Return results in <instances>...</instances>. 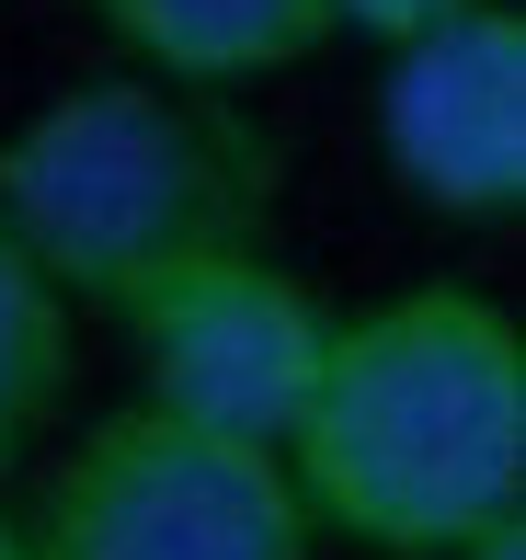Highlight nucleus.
<instances>
[{"label":"nucleus","mask_w":526,"mask_h":560,"mask_svg":"<svg viewBox=\"0 0 526 560\" xmlns=\"http://www.w3.org/2000/svg\"><path fill=\"white\" fill-rule=\"evenodd\" d=\"M287 480L320 538L458 560L526 515V332L481 287H400L332 320L320 389L287 435Z\"/></svg>","instance_id":"1"},{"label":"nucleus","mask_w":526,"mask_h":560,"mask_svg":"<svg viewBox=\"0 0 526 560\" xmlns=\"http://www.w3.org/2000/svg\"><path fill=\"white\" fill-rule=\"evenodd\" d=\"M274 184L287 149L241 115V92H184L149 69L69 81L0 138V229L69 310L115 320L161 275L264 241Z\"/></svg>","instance_id":"2"},{"label":"nucleus","mask_w":526,"mask_h":560,"mask_svg":"<svg viewBox=\"0 0 526 560\" xmlns=\"http://www.w3.org/2000/svg\"><path fill=\"white\" fill-rule=\"evenodd\" d=\"M23 560H320V526L287 457L127 400L46 469Z\"/></svg>","instance_id":"3"},{"label":"nucleus","mask_w":526,"mask_h":560,"mask_svg":"<svg viewBox=\"0 0 526 560\" xmlns=\"http://www.w3.org/2000/svg\"><path fill=\"white\" fill-rule=\"evenodd\" d=\"M127 343H138V400L149 412L287 457L297 412L320 389V354H332V310H320V287L297 264L241 241V252H207V264L161 275L127 310Z\"/></svg>","instance_id":"4"},{"label":"nucleus","mask_w":526,"mask_h":560,"mask_svg":"<svg viewBox=\"0 0 526 560\" xmlns=\"http://www.w3.org/2000/svg\"><path fill=\"white\" fill-rule=\"evenodd\" d=\"M378 149H389L400 195L458 229L526 218V12L515 0H469L458 23L389 46Z\"/></svg>","instance_id":"5"},{"label":"nucleus","mask_w":526,"mask_h":560,"mask_svg":"<svg viewBox=\"0 0 526 560\" xmlns=\"http://www.w3.org/2000/svg\"><path fill=\"white\" fill-rule=\"evenodd\" d=\"M81 12L149 81H184V92H241V81H274V69L332 46L320 0H81Z\"/></svg>","instance_id":"6"},{"label":"nucleus","mask_w":526,"mask_h":560,"mask_svg":"<svg viewBox=\"0 0 526 560\" xmlns=\"http://www.w3.org/2000/svg\"><path fill=\"white\" fill-rule=\"evenodd\" d=\"M69 298L23 264V241L0 229V469L46 435V412L69 400Z\"/></svg>","instance_id":"7"},{"label":"nucleus","mask_w":526,"mask_h":560,"mask_svg":"<svg viewBox=\"0 0 526 560\" xmlns=\"http://www.w3.org/2000/svg\"><path fill=\"white\" fill-rule=\"evenodd\" d=\"M469 0H320V23H332V35H355V46H412V35H435V23H458Z\"/></svg>","instance_id":"8"},{"label":"nucleus","mask_w":526,"mask_h":560,"mask_svg":"<svg viewBox=\"0 0 526 560\" xmlns=\"http://www.w3.org/2000/svg\"><path fill=\"white\" fill-rule=\"evenodd\" d=\"M458 560H526V515H504V526H481Z\"/></svg>","instance_id":"9"},{"label":"nucleus","mask_w":526,"mask_h":560,"mask_svg":"<svg viewBox=\"0 0 526 560\" xmlns=\"http://www.w3.org/2000/svg\"><path fill=\"white\" fill-rule=\"evenodd\" d=\"M0 560H23V515H0Z\"/></svg>","instance_id":"10"}]
</instances>
